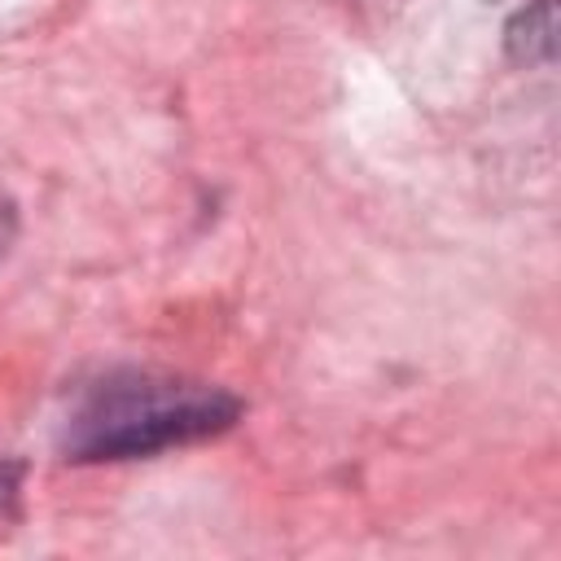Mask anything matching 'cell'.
I'll return each instance as SVG.
<instances>
[{"label": "cell", "instance_id": "1", "mask_svg": "<svg viewBox=\"0 0 561 561\" xmlns=\"http://www.w3.org/2000/svg\"><path fill=\"white\" fill-rule=\"evenodd\" d=\"M237 399L206 386L184 381H131L114 386L79 416L70 451L79 460H114V456H145L171 443H188L232 425Z\"/></svg>", "mask_w": 561, "mask_h": 561}]
</instances>
